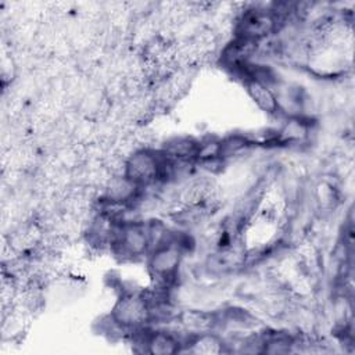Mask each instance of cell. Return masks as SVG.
<instances>
[{
    "label": "cell",
    "mask_w": 355,
    "mask_h": 355,
    "mask_svg": "<svg viewBox=\"0 0 355 355\" xmlns=\"http://www.w3.org/2000/svg\"><path fill=\"white\" fill-rule=\"evenodd\" d=\"M189 251V240L184 233H172L158 245H155L148 257L147 265L150 275L159 286L168 287L176 280L179 268L184 254Z\"/></svg>",
    "instance_id": "cell-1"
},
{
    "label": "cell",
    "mask_w": 355,
    "mask_h": 355,
    "mask_svg": "<svg viewBox=\"0 0 355 355\" xmlns=\"http://www.w3.org/2000/svg\"><path fill=\"white\" fill-rule=\"evenodd\" d=\"M110 245L115 255H119L125 261H135L148 257L150 251L153 250L150 220L119 222Z\"/></svg>",
    "instance_id": "cell-2"
},
{
    "label": "cell",
    "mask_w": 355,
    "mask_h": 355,
    "mask_svg": "<svg viewBox=\"0 0 355 355\" xmlns=\"http://www.w3.org/2000/svg\"><path fill=\"white\" fill-rule=\"evenodd\" d=\"M110 316L126 331L150 326V302L147 294L139 290L122 293L115 301Z\"/></svg>",
    "instance_id": "cell-3"
},
{
    "label": "cell",
    "mask_w": 355,
    "mask_h": 355,
    "mask_svg": "<svg viewBox=\"0 0 355 355\" xmlns=\"http://www.w3.org/2000/svg\"><path fill=\"white\" fill-rule=\"evenodd\" d=\"M162 166L161 151L137 150L125 162L123 176L141 189L159 183Z\"/></svg>",
    "instance_id": "cell-4"
},
{
    "label": "cell",
    "mask_w": 355,
    "mask_h": 355,
    "mask_svg": "<svg viewBox=\"0 0 355 355\" xmlns=\"http://www.w3.org/2000/svg\"><path fill=\"white\" fill-rule=\"evenodd\" d=\"M279 31V24L270 10H248L237 22L236 36L261 43Z\"/></svg>",
    "instance_id": "cell-5"
},
{
    "label": "cell",
    "mask_w": 355,
    "mask_h": 355,
    "mask_svg": "<svg viewBox=\"0 0 355 355\" xmlns=\"http://www.w3.org/2000/svg\"><path fill=\"white\" fill-rule=\"evenodd\" d=\"M259 43L234 36L220 53V64L234 73H240L255 57Z\"/></svg>",
    "instance_id": "cell-6"
},
{
    "label": "cell",
    "mask_w": 355,
    "mask_h": 355,
    "mask_svg": "<svg viewBox=\"0 0 355 355\" xmlns=\"http://www.w3.org/2000/svg\"><path fill=\"white\" fill-rule=\"evenodd\" d=\"M143 331L139 344L143 345L144 352L153 355H173L183 349V340H180L178 333L164 329H150L148 326H146Z\"/></svg>",
    "instance_id": "cell-7"
},
{
    "label": "cell",
    "mask_w": 355,
    "mask_h": 355,
    "mask_svg": "<svg viewBox=\"0 0 355 355\" xmlns=\"http://www.w3.org/2000/svg\"><path fill=\"white\" fill-rule=\"evenodd\" d=\"M182 352H190L196 355H218L229 352V347L227 343L218 333L205 331L189 336L183 341Z\"/></svg>",
    "instance_id": "cell-8"
},
{
    "label": "cell",
    "mask_w": 355,
    "mask_h": 355,
    "mask_svg": "<svg viewBox=\"0 0 355 355\" xmlns=\"http://www.w3.org/2000/svg\"><path fill=\"white\" fill-rule=\"evenodd\" d=\"M244 87L248 96L251 97V100L257 104L259 110H262L269 115H276L280 112L277 94L270 86L252 79H247L244 80Z\"/></svg>",
    "instance_id": "cell-9"
},
{
    "label": "cell",
    "mask_w": 355,
    "mask_h": 355,
    "mask_svg": "<svg viewBox=\"0 0 355 355\" xmlns=\"http://www.w3.org/2000/svg\"><path fill=\"white\" fill-rule=\"evenodd\" d=\"M198 150V140L190 136H175L168 139L162 147L161 153L171 158L178 161H194Z\"/></svg>",
    "instance_id": "cell-10"
},
{
    "label": "cell",
    "mask_w": 355,
    "mask_h": 355,
    "mask_svg": "<svg viewBox=\"0 0 355 355\" xmlns=\"http://www.w3.org/2000/svg\"><path fill=\"white\" fill-rule=\"evenodd\" d=\"M141 187L130 182L128 178L122 175V178L114 179L105 193V201L116 205H132L136 200H139Z\"/></svg>",
    "instance_id": "cell-11"
},
{
    "label": "cell",
    "mask_w": 355,
    "mask_h": 355,
    "mask_svg": "<svg viewBox=\"0 0 355 355\" xmlns=\"http://www.w3.org/2000/svg\"><path fill=\"white\" fill-rule=\"evenodd\" d=\"M309 135V125L297 115L290 116L276 132V140L283 144H300Z\"/></svg>",
    "instance_id": "cell-12"
},
{
    "label": "cell",
    "mask_w": 355,
    "mask_h": 355,
    "mask_svg": "<svg viewBox=\"0 0 355 355\" xmlns=\"http://www.w3.org/2000/svg\"><path fill=\"white\" fill-rule=\"evenodd\" d=\"M254 146V141L245 135H229L219 141V157L226 162L247 153Z\"/></svg>",
    "instance_id": "cell-13"
},
{
    "label": "cell",
    "mask_w": 355,
    "mask_h": 355,
    "mask_svg": "<svg viewBox=\"0 0 355 355\" xmlns=\"http://www.w3.org/2000/svg\"><path fill=\"white\" fill-rule=\"evenodd\" d=\"M261 352L262 354H288L293 351L295 341L288 333H263L261 334Z\"/></svg>",
    "instance_id": "cell-14"
}]
</instances>
